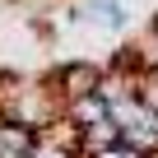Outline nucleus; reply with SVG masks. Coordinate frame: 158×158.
<instances>
[{
    "mask_svg": "<svg viewBox=\"0 0 158 158\" xmlns=\"http://www.w3.org/2000/svg\"><path fill=\"white\" fill-rule=\"evenodd\" d=\"M112 121L121 126V139H126V144L144 149L149 158L158 153V112H153L139 93H130V98L112 102Z\"/></svg>",
    "mask_w": 158,
    "mask_h": 158,
    "instance_id": "1",
    "label": "nucleus"
},
{
    "mask_svg": "<svg viewBox=\"0 0 158 158\" xmlns=\"http://www.w3.org/2000/svg\"><path fill=\"white\" fill-rule=\"evenodd\" d=\"M98 84H102V65L98 60H65L56 70V89H60L65 102L84 98V93H98Z\"/></svg>",
    "mask_w": 158,
    "mask_h": 158,
    "instance_id": "2",
    "label": "nucleus"
},
{
    "mask_svg": "<svg viewBox=\"0 0 158 158\" xmlns=\"http://www.w3.org/2000/svg\"><path fill=\"white\" fill-rule=\"evenodd\" d=\"M37 144H42V130L0 116V158H37Z\"/></svg>",
    "mask_w": 158,
    "mask_h": 158,
    "instance_id": "3",
    "label": "nucleus"
},
{
    "mask_svg": "<svg viewBox=\"0 0 158 158\" xmlns=\"http://www.w3.org/2000/svg\"><path fill=\"white\" fill-rule=\"evenodd\" d=\"M84 14H89V23H98V28H107V33H121V28L130 23L126 0H89Z\"/></svg>",
    "mask_w": 158,
    "mask_h": 158,
    "instance_id": "4",
    "label": "nucleus"
},
{
    "mask_svg": "<svg viewBox=\"0 0 158 158\" xmlns=\"http://www.w3.org/2000/svg\"><path fill=\"white\" fill-rule=\"evenodd\" d=\"M84 158H149V153L135 149V144H126V139H116V144H102V149H93V153H84Z\"/></svg>",
    "mask_w": 158,
    "mask_h": 158,
    "instance_id": "5",
    "label": "nucleus"
}]
</instances>
